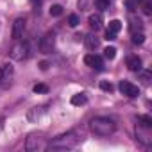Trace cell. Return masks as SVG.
Listing matches in <instances>:
<instances>
[{
    "mask_svg": "<svg viewBox=\"0 0 152 152\" xmlns=\"http://www.w3.org/2000/svg\"><path fill=\"white\" fill-rule=\"evenodd\" d=\"M141 9H143V13L145 15H152V4L148 2V0H141Z\"/></svg>",
    "mask_w": 152,
    "mask_h": 152,
    "instance_id": "d6986e66",
    "label": "cell"
},
{
    "mask_svg": "<svg viewBox=\"0 0 152 152\" xmlns=\"http://www.w3.org/2000/svg\"><path fill=\"white\" fill-rule=\"evenodd\" d=\"M100 88H102L104 91H113V84L107 83V81H102V83H100Z\"/></svg>",
    "mask_w": 152,
    "mask_h": 152,
    "instance_id": "484cf974",
    "label": "cell"
},
{
    "mask_svg": "<svg viewBox=\"0 0 152 152\" xmlns=\"http://www.w3.org/2000/svg\"><path fill=\"white\" fill-rule=\"evenodd\" d=\"M90 129H91V132H93L95 136L104 138V136H109V134H113V132L116 131V124H115L113 118L97 116V118H93V120L90 122Z\"/></svg>",
    "mask_w": 152,
    "mask_h": 152,
    "instance_id": "7a4b0ae2",
    "label": "cell"
},
{
    "mask_svg": "<svg viewBox=\"0 0 152 152\" xmlns=\"http://www.w3.org/2000/svg\"><path fill=\"white\" fill-rule=\"evenodd\" d=\"M88 23H90V27H91V31H99V29H102V15L100 13H95V15H91L90 18H88Z\"/></svg>",
    "mask_w": 152,
    "mask_h": 152,
    "instance_id": "30bf717a",
    "label": "cell"
},
{
    "mask_svg": "<svg viewBox=\"0 0 152 152\" xmlns=\"http://www.w3.org/2000/svg\"><path fill=\"white\" fill-rule=\"evenodd\" d=\"M23 31H25V20L23 18H16L15 23H13V38L20 39L23 36Z\"/></svg>",
    "mask_w": 152,
    "mask_h": 152,
    "instance_id": "9c48e42d",
    "label": "cell"
},
{
    "mask_svg": "<svg viewBox=\"0 0 152 152\" xmlns=\"http://www.w3.org/2000/svg\"><path fill=\"white\" fill-rule=\"evenodd\" d=\"M115 56H116V48H115V47L104 48V57H106V59H115Z\"/></svg>",
    "mask_w": 152,
    "mask_h": 152,
    "instance_id": "ac0fdd59",
    "label": "cell"
},
{
    "mask_svg": "<svg viewBox=\"0 0 152 152\" xmlns=\"http://www.w3.org/2000/svg\"><path fill=\"white\" fill-rule=\"evenodd\" d=\"M32 91L34 93H48V86L47 84H34Z\"/></svg>",
    "mask_w": 152,
    "mask_h": 152,
    "instance_id": "603a6c76",
    "label": "cell"
},
{
    "mask_svg": "<svg viewBox=\"0 0 152 152\" xmlns=\"http://www.w3.org/2000/svg\"><path fill=\"white\" fill-rule=\"evenodd\" d=\"M143 29V23H141V20H136V18H132L131 20V31L132 32H138V31H141Z\"/></svg>",
    "mask_w": 152,
    "mask_h": 152,
    "instance_id": "e0dca14e",
    "label": "cell"
},
{
    "mask_svg": "<svg viewBox=\"0 0 152 152\" xmlns=\"http://www.w3.org/2000/svg\"><path fill=\"white\" fill-rule=\"evenodd\" d=\"M120 29H122V22H120V20H111V22H109V27H107L109 32H115V34H116Z\"/></svg>",
    "mask_w": 152,
    "mask_h": 152,
    "instance_id": "9a60e30c",
    "label": "cell"
},
{
    "mask_svg": "<svg viewBox=\"0 0 152 152\" xmlns=\"http://www.w3.org/2000/svg\"><path fill=\"white\" fill-rule=\"evenodd\" d=\"M36 2H38V4H41V2H43V0H36Z\"/></svg>",
    "mask_w": 152,
    "mask_h": 152,
    "instance_id": "f1b7e54d",
    "label": "cell"
},
{
    "mask_svg": "<svg viewBox=\"0 0 152 152\" xmlns=\"http://www.w3.org/2000/svg\"><path fill=\"white\" fill-rule=\"evenodd\" d=\"M25 148L29 152H39V150H45L47 148V141L41 134H31L25 141Z\"/></svg>",
    "mask_w": 152,
    "mask_h": 152,
    "instance_id": "3957f363",
    "label": "cell"
},
{
    "mask_svg": "<svg viewBox=\"0 0 152 152\" xmlns=\"http://www.w3.org/2000/svg\"><path fill=\"white\" fill-rule=\"evenodd\" d=\"M43 113H45V107H43V106H41V107H32V109L29 111L27 118H29L31 122H36V120H38V118L43 115Z\"/></svg>",
    "mask_w": 152,
    "mask_h": 152,
    "instance_id": "4fadbf2b",
    "label": "cell"
},
{
    "mask_svg": "<svg viewBox=\"0 0 152 152\" xmlns=\"http://www.w3.org/2000/svg\"><path fill=\"white\" fill-rule=\"evenodd\" d=\"M54 47H56V32H54V31H48V32L41 38V41H39V50H41L43 54H50V52L54 50Z\"/></svg>",
    "mask_w": 152,
    "mask_h": 152,
    "instance_id": "277c9868",
    "label": "cell"
},
{
    "mask_svg": "<svg viewBox=\"0 0 152 152\" xmlns=\"http://www.w3.org/2000/svg\"><path fill=\"white\" fill-rule=\"evenodd\" d=\"M95 7L97 9H109V0H95Z\"/></svg>",
    "mask_w": 152,
    "mask_h": 152,
    "instance_id": "44dd1931",
    "label": "cell"
},
{
    "mask_svg": "<svg viewBox=\"0 0 152 152\" xmlns=\"http://www.w3.org/2000/svg\"><path fill=\"white\" fill-rule=\"evenodd\" d=\"M99 45H100V39L97 38V34H90V36H86V47H88V50H97L99 48Z\"/></svg>",
    "mask_w": 152,
    "mask_h": 152,
    "instance_id": "7c38bea8",
    "label": "cell"
},
{
    "mask_svg": "<svg viewBox=\"0 0 152 152\" xmlns=\"http://www.w3.org/2000/svg\"><path fill=\"white\" fill-rule=\"evenodd\" d=\"M140 127H147V129H152V120L150 116H140Z\"/></svg>",
    "mask_w": 152,
    "mask_h": 152,
    "instance_id": "ffe728a7",
    "label": "cell"
},
{
    "mask_svg": "<svg viewBox=\"0 0 152 152\" xmlns=\"http://www.w3.org/2000/svg\"><path fill=\"white\" fill-rule=\"evenodd\" d=\"M106 39H107V41H113V39H116V34H115V32L106 31Z\"/></svg>",
    "mask_w": 152,
    "mask_h": 152,
    "instance_id": "4316f807",
    "label": "cell"
},
{
    "mask_svg": "<svg viewBox=\"0 0 152 152\" xmlns=\"http://www.w3.org/2000/svg\"><path fill=\"white\" fill-rule=\"evenodd\" d=\"M140 77H141V81H143L145 84H148V83H150V72H141V70H140Z\"/></svg>",
    "mask_w": 152,
    "mask_h": 152,
    "instance_id": "d4e9b609",
    "label": "cell"
},
{
    "mask_svg": "<svg viewBox=\"0 0 152 152\" xmlns=\"http://www.w3.org/2000/svg\"><path fill=\"white\" fill-rule=\"evenodd\" d=\"M39 68H41V70H47V68H48V63H47V61L39 63Z\"/></svg>",
    "mask_w": 152,
    "mask_h": 152,
    "instance_id": "83f0119b",
    "label": "cell"
},
{
    "mask_svg": "<svg viewBox=\"0 0 152 152\" xmlns=\"http://www.w3.org/2000/svg\"><path fill=\"white\" fill-rule=\"evenodd\" d=\"M79 141H81L79 132L68 131V132L59 134L57 138H54L50 143H47V148L48 150H70V148H73L75 145H77Z\"/></svg>",
    "mask_w": 152,
    "mask_h": 152,
    "instance_id": "6da1fadb",
    "label": "cell"
},
{
    "mask_svg": "<svg viewBox=\"0 0 152 152\" xmlns=\"http://www.w3.org/2000/svg\"><path fill=\"white\" fill-rule=\"evenodd\" d=\"M145 41V34L141 32V31H138V32H132V43H136V45H141Z\"/></svg>",
    "mask_w": 152,
    "mask_h": 152,
    "instance_id": "2e32d148",
    "label": "cell"
},
{
    "mask_svg": "<svg viewBox=\"0 0 152 152\" xmlns=\"http://www.w3.org/2000/svg\"><path fill=\"white\" fill-rule=\"evenodd\" d=\"M86 102H88L86 93H77V95L72 97V104H73V106H84Z\"/></svg>",
    "mask_w": 152,
    "mask_h": 152,
    "instance_id": "5bb4252c",
    "label": "cell"
},
{
    "mask_svg": "<svg viewBox=\"0 0 152 152\" xmlns=\"http://www.w3.org/2000/svg\"><path fill=\"white\" fill-rule=\"evenodd\" d=\"M68 25L70 27H77L79 25V16L77 15H70L68 16Z\"/></svg>",
    "mask_w": 152,
    "mask_h": 152,
    "instance_id": "cb8c5ba5",
    "label": "cell"
},
{
    "mask_svg": "<svg viewBox=\"0 0 152 152\" xmlns=\"http://www.w3.org/2000/svg\"><path fill=\"white\" fill-rule=\"evenodd\" d=\"M84 63H86L88 66L95 68V70H104V61H102V57L97 56V54H88V56L84 57Z\"/></svg>",
    "mask_w": 152,
    "mask_h": 152,
    "instance_id": "ba28073f",
    "label": "cell"
},
{
    "mask_svg": "<svg viewBox=\"0 0 152 152\" xmlns=\"http://www.w3.org/2000/svg\"><path fill=\"white\" fill-rule=\"evenodd\" d=\"M11 57H13V59H16V61L27 59V57H29V45H27V43H18V45L13 48Z\"/></svg>",
    "mask_w": 152,
    "mask_h": 152,
    "instance_id": "52a82bcc",
    "label": "cell"
},
{
    "mask_svg": "<svg viewBox=\"0 0 152 152\" xmlns=\"http://www.w3.org/2000/svg\"><path fill=\"white\" fill-rule=\"evenodd\" d=\"M11 79H13V66L11 64H4L2 68H0V88H7Z\"/></svg>",
    "mask_w": 152,
    "mask_h": 152,
    "instance_id": "8992f818",
    "label": "cell"
},
{
    "mask_svg": "<svg viewBox=\"0 0 152 152\" xmlns=\"http://www.w3.org/2000/svg\"><path fill=\"white\" fill-rule=\"evenodd\" d=\"M50 15H52V16H61V15H63V6H59V4L52 6V7H50Z\"/></svg>",
    "mask_w": 152,
    "mask_h": 152,
    "instance_id": "7402d4cb",
    "label": "cell"
},
{
    "mask_svg": "<svg viewBox=\"0 0 152 152\" xmlns=\"http://www.w3.org/2000/svg\"><path fill=\"white\" fill-rule=\"evenodd\" d=\"M118 90H120V93H122V95H125V97H129V99H134V97H138V95H140L138 86H134V84H132V83H129V81H120Z\"/></svg>",
    "mask_w": 152,
    "mask_h": 152,
    "instance_id": "5b68a950",
    "label": "cell"
},
{
    "mask_svg": "<svg viewBox=\"0 0 152 152\" xmlns=\"http://www.w3.org/2000/svg\"><path fill=\"white\" fill-rule=\"evenodd\" d=\"M127 66H129V70H132V72H140V70H141V59H140L138 56H129V57H127Z\"/></svg>",
    "mask_w": 152,
    "mask_h": 152,
    "instance_id": "8fae6325",
    "label": "cell"
}]
</instances>
